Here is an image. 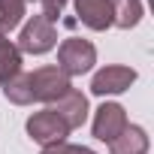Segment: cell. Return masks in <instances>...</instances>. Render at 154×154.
Instances as JSON below:
<instances>
[{
    "label": "cell",
    "mask_w": 154,
    "mask_h": 154,
    "mask_svg": "<svg viewBox=\"0 0 154 154\" xmlns=\"http://www.w3.org/2000/svg\"><path fill=\"white\" fill-rule=\"evenodd\" d=\"M15 72H21V51L12 39L0 36V82H6Z\"/></svg>",
    "instance_id": "4fadbf2b"
},
{
    "label": "cell",
    "mask_w": 154,
    "mask_h": 154,
    "mask_svg": "<svg viewBox=\"0 0 154 154\" xmlns=\"http://www.w3.org/2000/svg\"><path fill=\"white\" fill-rule=\"evenodd\" d=\"M42 154H97V151H91V148H85V145L60 142V145H48V148H42Z\"/></svg>",
    "instance_id": "5bb4252c"
},
{
    "label": "cell",
    "mask_w": 154,
    "mask_h": 154,
    "mask_svg": "<svg viewBox=\"0 0 154 154\" xmlns=\"http://www.w3.org/2000/svg\"><path fill=\"white\" fill-rule=\"evenodd\" d=\"M79 21L91 30H109L112 27V6L109 0H72Z\"/></svg>",
    "instance_id": "ba28073f"
},
{
    "label": "cell",
    "mask_w": 154,
    "mask_h": 154,
    "mask_svg": "<svg viewBox=\"0 0 154 154\" xmlns=\"http://www.w3.org/2000/svg\"><path fill=\"white\" fill-rule=\"evenodd\" d=\"M94 63H97V48H94V42H88V39L69 36V39H63V42L57 45V69L66 72L69 79H72V75L91 72Z\"/></svg>",
    "instance_id": "6da1fadb"
},
{
    "label": "cell",
    "mask_w": 154,
    "mask_h": 154,
    "mask_svg": "<svg viewBox=\"0 0 154 154\" xmlns=\"http://www.w3.org/2000/svg\"><path fill=\"white\" fill-rule=\"evenodd\" d=\"M3 97L15 106H30L33 103V88H30V72H15L6 82H0Z\"/></svg>",
    "instance_id": "30bf717a"
},
{
    "label": "cell",
    "mask_w": 154,
    "mask_h": 154,
    "mask_svg": "<svg viewBox=\"0 0 154 154\" xmlns=\"http://www.w3.org/2000/svg\"><path fill=\"white\" fill-rule=\"evenodd\" d=\"M39 3H42V12H39V15H42L45 21H51V24H54V21H57V15H60V12H63V6H66V0H39Z\"/></svg>",
    "instance_id": "9a60e30c"
},
{
    "label": "cell",
    "mask_w": 154,
    "mask_h": 154,
    "mask_svg": "<svg viewBox=\"0 0 154 154\" xmlns=\"http://www.w3.org/2000/svg\"><path fill=\"white\" fill-rule=\"evenodd\" d=\"M133 82H136V69L121 66V63H109V66H103V69L94 72V79H91V94H97V97L124 94Z\"/></svg>",
    "instance_id": "5b68a950"
},
{
    "label": "cell",
    "mask_w": 154,
    "mask_h": 154,
    "mask_svg": "<svg viewBox=\"0 0 154 154\" xmlns=\"http://www.w3.org/2000/svg\"><path fill=\"white\" fill-rule=\"evenodd\" d=\"M109 154H148V133L139 124H127L121 136L109 142Z\"/></svg>",
    "instance_id": "9c48e42d"
},
{
    "label": "cell",
    "mask_w": 154,
    "mask_h": 154,
    "mask_svg": "<svg viewBox=\"0 0 154 154\" xmlns=\"http://www.w3.org/2000/svg\"><path fill=\"white\" fill-rule=\"evenodd\" d=\"M27 12V0H0V36H6L21 24Z\"/></svg>",
    "instance_id": "7c38bea8"
},
{
    "label": "cell",
    "mask_w": 154,
    "mask_h": 154,
    "mask_svg": "<svg viewBox=\"0 0 154 154\" xmlns=\"http://www.w3.org/2000/svg\"><path fill=\"white\" fill-rule=\"evenodd\" d=\"M112 6V24L130 30L142 21V0H109Z\"/></svg>",
    "instance_id": "8fae6325"
},
{
    "label": "cell",
    "mask_w": 154,
    "mask_h": 154,
    "mask_svg": "<svg viewBox=\"0 0 154 154\" xmlns=\"http://www.w3.org/2000/svg\"><path fill=\"white\" fill-rule=\"evenodd\" d=\"M15 45H18L21 54H45V51H51V48L57 45V30H54V24L45 21L42 15H33V18L21 27Z\"/></svg>",
    "instance_id": "7a4b0ae2"
},
{
    "label": "cell",
    "mask_w": 154,
    "mask_h": 154,
    "mask_svg": "<svg viewBox=\"0 0 154 154\" xmlns=\"http://www.w3.org/2000/svg\"><path fill=\"white\" fill-rule=\"evenodd\" d=\"M130 121H127V112H124V106L121 103H103L97 112H94V139H100V142H112L115 136H121V130L127 127Z\"/></svg>",
    "instance_id": "8992f818"
},
{
    "label": "cell",
    "mask_w": 154,
    "mask_h": 154,
    "mask_svg": "<svg viewBox=\"0 0 154 154\" xmlns=\"http://www.w3.org/2000/svg\"><path fill=\"white\" fill-rule=\"evenodd\" d=\"M69 130H75V127H82L85 121H88V97L82 94V91H75V88H69L60 100H54L51 106H48Z\"/></svg>",
    "instance_id": "52a82bcc"
},
{
    "label": "cell",
    "mask_w": 154,
    "mask_h": 154,
    "mask_svg": "<svg viewBox=\"0 0 154 154\" xmlns=\"http://www.w3.org/2000/svg\"><path fill=\"white\" fill-rule=\"evenodd\" d=\"M30 88H33V100L51 106L54 100H60V97L72 88V82H69L66 72H60L57 66L45 63V66H39V69L30 72Z\"/></svg>",
    "instance_id": "3957f363"
},
{
    "label": "cell",
    "mask_w": 154,
    "mask_h": 154,
    "mask_svg": "<svg viewBox=\"0 0 154 154\" xmlns=\"http://www.w3.org/2000/svg\"><path fill=\"white\" fill-rule=\"evenodd\" d=\"M27 136H30L33 142H39L42 148H48V145L66 142L69 127H66L51 109H42V112H33V115L27 118Z\"/></svg>",
    "instance_id": "277c9868"
}]
</instances>
